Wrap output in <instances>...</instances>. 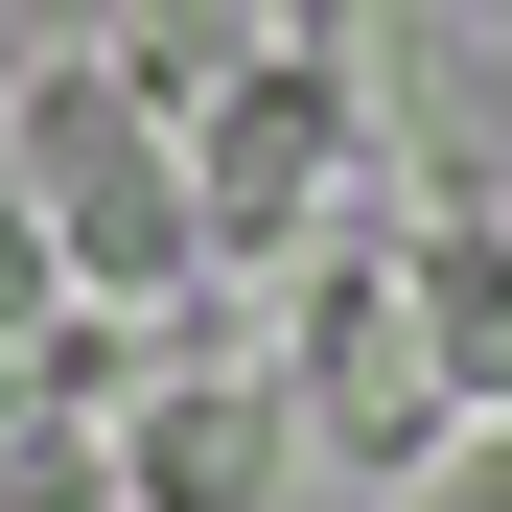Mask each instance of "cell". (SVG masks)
I'll list each match as a JSON object with an SVG mask.
<instances>
[{
	"label": "cell",
	"instance_id": "6da1fadb",
	"mask_svg": "<svg viewBox=\"0 0 512 512\" xmlns=\"http://www.w3.org/2000/svg\"><path fill=\"white\" fill-rule=\"evenodd\" d=\"M0 187L47 210V256H70V303H94V326H117V303L187 326V280H210V233H187V117H163L117 47H47V70H24Z\"/></svg>",
	"mask_w": 512,
	"mask_h": 512
},
{
	"label": "cell",
	"instance_id": "7a4b0ae2",
	"mask_svg": "<svg viewBox=\"0 0 512 512\" xmlns=\"http://www.w3.org/2000/svg\"><path fill=\"white\" fill-rule=\"evenodd\" d=\"M163 117H187V233L210 256H280L326 233V187H350V47H303V24H187V47H117Z\"/></svg>",
	"mask_w": 512,
	"mask_h": 512
},
{
	"label": "cell",
	"instance_id": "3957f363",
	"mask_svg": "<svg viewBox=\"0 0 512 512\" xmlns=\"http://www.w3.org/2000/svg\"><path fill=\"white\" fill-rule=\"evenodd\" d=\"M280 396L326 419V443H373V466H443V443H466V419H443V373H419L396 256H303V303H280Z\"/></svg>",
	"mask_w": 512,
	"mask_h": 512
},
{
	"label": "cell",
	"instance_id": "277c9868",
	"mask_svg": "<svg viewBox=\"0 0 512 512\" xmlns=\"http://www.w3.org/2000/svg\"><path fill=\"white\" fill-rule=\"evenodd\" d=\"M280 466H303V396L256 373V350H163V396L117 419V512H280Z\"/></svg>",
	"mask_w": 512,
	"mask_h": 512
},
{
	"label": "cell",
	"instance_id": "5b68a950",
	"mask_svg": "<svg viewBox=\"0 0 512 512\" xmlns=\"http://www.w3.org/2000/svg\"><path fill=\"white\" fill-rule=\"evenodd\" d=\"M396 303H419L443 419H512V210H419L396 233Z\"/></svg>",
	"mask_w": 512,
	"mask_h": 512
},
{
	"label": "cell",
	"instance_id": "8992f818",
	"mask_svg": "<svg viewBox=\"0 0 512 512\" xmlns=\"http://www.w3.org/2000/svg\"><path fill=\"white\" fill-rule=\"evenodd\" d=\"M70 326H94V303H70V256H47V210L0 187V373H47Z\"/></svg>",
	"mask_w": 512,
	"mask_h": 512
},
{
	"label": "cell",
	"instance_id": "52a82bcc",
	"mask_svg": "<svg viewBox=\"0 0 512 512\" xmlns=\"http://www.w3.org/2000/svg\"><path fill=\"white\" fill-rule=\"evenodd\" d=\"M0 512H117V443L94 419H24V443H0Z\"/></svg>",
	"mask_w": 512,
	"mask_h": 512
},
{
	"label": "cell",
	"instance_id": "ba28073f",
	"mask_svg": "<svg viewBox=\"0 0 512 512\" xmlns=\"http://www.w3.org/2000/svg\"><path fill=\"white\" fill-rule=\"evenodd\" d=\"M24 419H47V373H0V443H24Z\"/></svg>",
	"mask_w": 512,
	"mask_h": 512
}]
</instances>
